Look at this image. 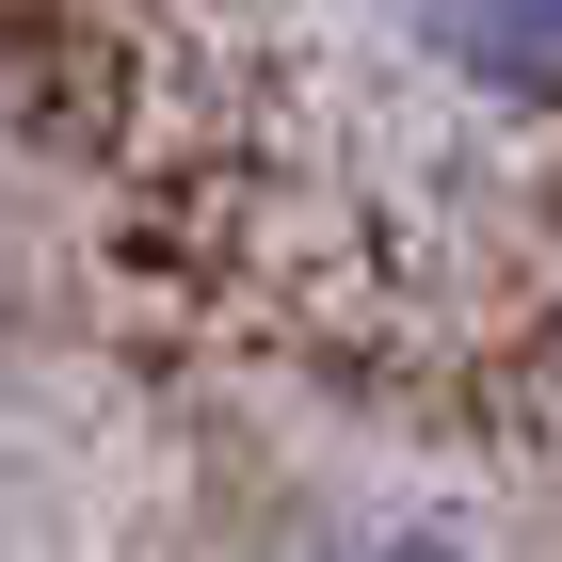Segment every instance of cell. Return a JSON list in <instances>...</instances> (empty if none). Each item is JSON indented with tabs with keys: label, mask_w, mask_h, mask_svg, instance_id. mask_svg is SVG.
I'll return each mask as SVG.
<instances>
[{
	"label": "cell",
	"mask_w": 562,
	"mask_h": 562,
	"mask_svg": "<svg viewBox=\"0 0 562 562\" xmlns=\"http://www.w3.org/2000/svg\"><path fill=\"white\" fill-rule=\"evenodd\" d=\"M386 16H402V48H418L450 97L530 113V130L562 113V0H386Z\"/></svg>",
	"instance_id": "obj_1"
},
{
	"label": "cell",
	"mask_w": 562,
	"mask_h": 562,
	"mask_svg": "<svg viewBox=\"0 0 562 562\" xmlns=\"http://www.w3.org/2000/svg\"><path fill=\"white\" fill-rule=\"evenodd\" d=\"M290 562H482V547L450 515H418V498H322L290 530Z\"/></svg>",
	"instance_id": "obj_2"
}]
</instances>
